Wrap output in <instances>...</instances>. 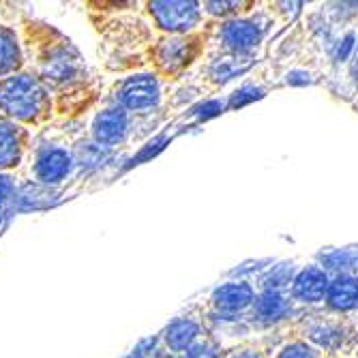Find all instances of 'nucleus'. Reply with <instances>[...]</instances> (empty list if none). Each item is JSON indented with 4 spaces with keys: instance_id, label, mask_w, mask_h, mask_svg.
I'll return each mask as SVG.
<instances>
[{
    "instance_id": "30",
    "label": "nucleus",
    "mask_w": 358,
    "mask_h": 358,
    "mask_svg": "<svg viewBox=\"0 0 358 358\" xmlns=\"http://www.w3.org/2000/svg\"><path fill=\"white\" fill-rule=\"evenodd\" d=\"M225 350L210 337H206L204 341H200L198 345H193L191 350L182 352V354H174V358H225Z\"/></svg>"
},
{
    "instance_id": "6",
    "label": "nucleus",
    "mask_w": 358,
    "mask_h": 358,
    "mask_svg": "<svg viewBox=\"0 0 358 358\" xmlns=\"http://www.w3.org/2000/svg\"><path fill=\"white\" fill-rule=\"evenodd\" d=\"M0 114L30 131H41L56 118L50 90L28 69L0 80Z\"/></svg>"
},
{
    "instance_id": "13",
    "label": "nucleus",
    "mask_w": 358,
    "mask_h": 358,
    "mask_svg": "<svg viewBox=\"0 0 358 358\" xmlns=\"http://www.w3.org/2000/svg\"><path fill=\"white\" fill-rule=\"evenodd\" d=\"M159 341L164 345L166 352L170 354H182L191 350L193 345H198L208 337L206 322L200 313V309H195L189 305L182 313H178L174 320H170L159 333Z\"/></svg>"
},
{
    "instance_id": "32",
    "label": "nucleus",
    "mask_w": 358,
    "mask_h": 358,
    "mask_svg": "<svg viewBox=\"0 0 358 358\" xmlns=\"http://www.w3.org/2000/svg\"><path fill=\"white\" fill-rule=\"evenodd\" d=\"M350 358H358V343L354 345V350H352V354H350Z\"/></svg>"
},
{
    "instance_id": "15",
    "label": "nucleus",
    "mask_w": 358,
    "mask_h": 358,
    "mask_svg": "<svg viewBox=\"0 0 358 358\" xmlns=\"http://www.w3.org/2000/svg\"><path fill=\"white\" fill-rule=\"evenodd\" d=\"M35 131L0 114V172L20 174Z\"/></svg>"
},
{
    "instance_id": "26",
    "label": "nucleus",
    "mask_w": 358,
    "mask_h": 358,
    "mask_svg": "<svg viewBox=\"0 0 358 358\" xmlns=\"http://www.w3.org/2000/svg\"><path fill=\"white\" fill-rule=\"evenodd\" d=\"M283 337H285V331L273 333L268 337L255 339V341H249V343H243V345H238V348L227 352L225 358H271L273 356V350L277 348V343Z\"/></svg>"
},
{
    "instance_id": "23",
    "label": "nucleus",
    "mask_w": 358,
    "mask_h": 358,
    "mask_svg": "<svg viewBox=\"0 0 358 358\" xmlns=\"http://www.w3.org/2000/svg\"><path fill=\"white\" fill-rule=\"evenodd\" d=\"M324 82V73L307 62L287 64V67H277V86L279 88H305L317 86Z\"/></svg>"
},
{
    "instance_id": "3",
    "label": "nucleus",
    "mask_w": 358,
    "mask_h": 358,
    "mask_svg": "<svg viewBox=\"0 0 358 358\" xmlns=\"http://www.w3.org/2000/svg\"><path fill=\"white\" fill-rule=\"evenodd\" d=\"M289 26L277 3H255V7L238 17L213 22L204 32L202 56H253L268 52V41Z\"/></svg>"
},
{
    "instance_id": "14",
    "label": "nucleus",
    "mask_w": 358,
    "mask_h": 358,
    "mask_svg": "<svg viewBox=\"0 0 358 358\" xmlns=\"http://www.w3.org/2000/svg\"><path fill=\"white\" fill-rule=\"evenodd\" d=\"M331 279L333 277L309 257V259H305L301 271L296 273L294 281H292V285L287 289V294L305 311L322 309L324 301H327Z\"/></svg>"
},
{
    "instance_id": "27",
    "label": "nucleus",
    "mask_w": 358,
    "mask_h": 358,
    "mask_svg": "<svg viewBox=\"0 0 358 358\" xmlns=\"http://www.w3.org/2000/svg\"><path fill=\"white\" fill-rule=\"evenodd\" d=\"M271 358H329L324 352H320L317 348L309 345L307 341L299 339V337H289L285 335L277 348L273 350Z\"/></svg>"
},
{
    "instance_id": "16",
    "label": "nucleus",
    "mask_w": 358,
    "mask_h": 358,
    "mask_svg": "<svg viewBox=\"0 0 358 358\" xmlns=\"http://www.w3.org/2000/svg\"><path fill=\"white\" fill-rule=\"evenodd\" d=\"M277 67L273 60H262L257 67L245 76V80L227 94V112L241 110L253 101L264 99V96L273 90H277Z\"/></svg>"
},
{
    "instance_id": "20",
    "label": "nucleus",
    "mask_w": 358,
    "mask_h": 358,
    "mask_svg": "<svg viewBox=\"0 0 358 358\" xmlns=\"http://www.w3.org/2000/svg\"><path fill=\"white\" fill-rule=\"evenodd\" d=\"M313 262H317L331 277L350 275L358 277V245H341V247H322L313 253Z\"/></svg>"
},
{
    "instance_id": "22",
    "label": "nucleus",
    "mask_w": 358,
    "mask_h": 358,
    "mask_svg": "<svg viewBox=\"0 0 358 358\" xmlns=\"http://www.w3.org/2000/svg\"><path fill=\"white\" fill-rule=\"evenodd\" d=\"M60 195V189H52V187H43L32 180H20L17 193L13 198V204L9 208V215L13 213H28V210H39L45 208L50 204H54Z\"/></svg>"
},
{
    "instance_id": "7",
    "label": "nucleus",
    "mask_w": 358,
    "mask_h": 358,
    "mask_svg": "<svg viewBox=\"0 0 358 358\" xmlns=\"http://www.w3.org/2000/svg\"><path fill=\"white\" fill-rule=\"evenodd\" d=\"M285 335L307 341L329 358H350L354 345L358 343V320L313 309L285 329Z\"/></svg>"
},
{
    "instance_id": "4",
    "label": "nucleus",
    "mask_w": 358,
    "mask_h": 358,
    "mask_svg": "<svg viewBox=\"0 0 358 358\" xmlns=\"http://www.w3.org/2000/svg\"><path fill=\"white\" fill-rule=\"evenodd\" d=\"M168 120V112H159L150 116H138L122 110L108 96L96 103L84 118H80V127L84 134L99 146L118 152L122 148L136 146L148 140L159 127H164Z\"/></svg>"
},
{
    "instance_id": "29",
    "label": "nucleus",
    "mask_w": 358,
    "mask_h": 358,
    "mask_svg": "<svg viewBox=\"0 0 358 358\" xmlns=\"http://www.w3.org/2000/svg\"><path fill=\"white\" fill-rule=\"evenodd\" d=\"M20 174H11V172H0V210L9 215V208L13 204V198L20 187Z\"/></svg>"
},
{
    "instance_id": "11",
    "label": "nucleus",
    "mask_w": 358,
    "mask_h": 358,
    "mask_svg": "<svg viewBox=\"0 0 358 358\" xmlns=\"http://www.w3.org/2000/svg\"><path fill=\"white\" fill-rule=\"evenodd\" d=\"M144 13L159 35H200L210 26L198 0H148Z\"/></svg>"
},
{
    "instance_id": "2",
    "label": "nucleus",
    "mask_w": 358,
    "mask_h": 358,
    "mask_svg": "<svg viewBox=\"0 0 358 358\" xmlns=\"http://www.w3.org/2000/svg\"><path fill=\"white\" fill-rule=\"evenodd\" d=\"M88 17L99 30L103 67L114 73L148 69V54L159 32L144 13V3H86Z\"/></svg>"
},
{
    "instance_id": "21",
    "label": "nucleus",
    "mask_w": 358,
    "mask_h": 358,
    "mask_svg": "<svg viewBox=\"0 0 358 358\" xmlns=\"http://www.w3.org/2000/svg\"><path fill=\"white\" fill-rule=\"evenodd\" d=\"M78 122V120H76ZM80 124V122H78ZM71 129V136H73V157H76V166H78V174L80 172H92L96 168H101L103 164L114 157L112 150L99 146L96 142H92L86 134L84 129H73V124H69Z\"/></svg>"
},
{
    "instance_id": "19",
    "label": "nucleus",
    "mask_w": 358,
    "mask_h": 358,
    "mask_svg": "<svg viewBox=\"0 0 358 358\" xmlns=\"http://www.w3.org/2000/svg\"><path fill=\"white\" fill-rule=\"evenodd\" d=\"M305 259H273L266 266L259 268L251 281L255 283L257 289H277V292H287L292 281H294L296 273L301 271Z\"/></svg>"
},
{
    "instance_id": "5",
    "label": "nucleus",
    "mask_w": 358,
    "mask_h": 358,
    "mask_svg": "<svg viewBox=\"0 0 358 358\" xmlns=\"http://www.w3.org/2000/svg\"><path fill=\"white\" fill-rule=\"evenodd\" d=\"M76 176L78 166L69 124H50L41 131H35L20 178L52 189H62Z\"/></svg>"
},
{
    "instance_id": "25",
    "label": "nucleus",
    "mask_w": 358,
    "mask_h": 358,
    "mask_svg": "<svg viewBox=\"0 0 358 358\" xmlns=\"http://www.w3.org/2000/svg\"><path fill=\"white\" fill-rule=\"evenodd\" d=\"M324 86H327L333 94H337V96H341V99H345L348 103H352L358 96V54L343 71H339L337 76H333L324 82Z\"/></svg>"
},
{
    "instance_id": "10",
    "label": "nucleus",
    "mask_w": 358,
    "mask_h": 358,
    "mask_svg": "<svg viewBox=\"0 0 358 358\" xmlns=\"http://www.w3.org/2000/svg\"><path fill=\"white\" fill-rule=\"evenodd\" d=\"M204 54V32L200 35H159L148 54V69L166 84L180 82Z\"/></svg>"
},
{
    "instance_id": "17",
    "label": "nucleus",
    "mask_w": 358,
    "mask_h": 358,
    "mask_svg": "<svg viewBox=\"0 0 358 358\" xmlns=\"http://www.w3.org/2000/svg\"><path fill=\"white\" fill-rule=\"evenodd\" d=\"M324 311H331L343 317L358 320V277L350 275H335L331 279Z\"/></svg>"
},
{
    "instance_id": "8",
    "label": "nucleus",
    "mask_w": 358,
    "mask_h": 358,
    "mask_svg": "<svg viewBox=\"0 0 358 358\" xmlns=\"http://www.w3.org/2000/svg\"><path fill=\"white\" fill-rule=\"evenodd\" d=\"M168 92L170 84H166L155 71L142 69L118 78L110 88H106L103 96H108L110 101H114L116 106L131 114L150 116L159 112H168Z\"/></svg>"
},
{
    "instance_id": "28",
    "label": "nucleus",
    "mask_w": 358,
    "mask_h": 358,
    "mask_svg": "<svg viewBox=\"0 0 358 358\" xmlns=\"http://www.w3.org/2000/svg\"><path fill=\"white\" fill-rule=\"evenodd\" d=\"M223 112H227V94H217V96H208V99L191 106L187 110L185 118H189L193 124H200V122H206Z\"/></svg>"
},
{
    "instance_id": "12",
    "label": "nucleus",
    "mask_w": 358,
    "mask_h": 358,
    "mask_svg": "<svg viewBox=\"0 0 358 358\" xmlns=\"http://www.w3.org/2000/svg\"><path fill=\"white\" fill-rule=\"evenodd\" d=\"M307 311L292 301L287 292L257 289L255 301L247 313V324L259 337H268L273 333H281L289 329Z\"/></svg>"
},
{
    "instance_id": "24",
    "label": "nucleus",
    "mask_w": 358,
    "mask_h": 358,
    "mask_svg": "<svg viewBox=\"0 0 358 358\" xmlns=\"http://www.w3.org/2000/svg\"><path fill=\"white\" fill-rule=\"evenodd\" d=\"M255 7V0H204L202 9L208 22H223L249 13Z\"/></svg>"
},
{
    "instance_id": "1",
    "label": "nucleus",
    "mask_w": 358,
    "mask_h": 358,
    "mask_svg": "<svg viewBox=\"0 0 358 358\" xmlns=\"http://www.w3.org/2000/svg\"><path fill=\"white\" fill-rule=\"evenodd\" d=\"M26 52V69L35 73L54 99V124L84 118L103 99V78L86 62L76 43L56 26L20 13L13 22Z\"/></svg>"
},
{
    "instance_id": "18",
    "label": "nucleus",
    "mask_w": 358,
    "mask_h": 358,
    "mask_svg": "<svg viewBox=\"0 0 358 358\" xmlns=\"http://www.w3.org/2000/svg\"><path fill=\"white\" fill-rule=\"evenodd\" d=\"M26 69V52L13 22L0 20V80Z\"/></svg>"
},
{
    "instance_id": "9",
    "label": "nucleus",
    "mask_w": 358,
    "mask_h": 358,
    "mask_svg": "<svg viewBox=\"0 0 358 358\" xmlns=\"http://www.w3.org/2000/svg\"><path fill=\"white\" fill-rule=\"evenodd\" d=\"M257 287L251 279L223 277L189 305L200 309L206 322H247Z\"/></svg>"
},
{
    "instance_id": "33",
    "label": "nucleus",
    "mask_w": 358,
    "mask_h": 358,
    "mask_svg": "<svg viewBox=\"0 0 358 358\" xmlns=\"http://www.w3.org/2000/svg\"><path fill=\"white\" fill-rule=\"evenodd\" d=\"M350 106H352V108H354V110H356V112H358V96H356V99H354V101H352V103H350Z\"/></svg>"
},
{
    "instance_id": "31",
    "label": "nucleus",
    "mask_w": 358,
    "mask_h": 358,
    "mask_svg": "<svg viewBox=\"0 0 358 358\" xmlns=\"http://www.w3.org/2000/svg\"><path fill=\"white\" fill-rule=\"evenodd\" d=\"M159 354H161V352H159ZM159 354L146 352V350H142V348H138V345H136V348H134L131 352H129V354H127L124 358H157Z\"/></svg>"
}]
</instances>
